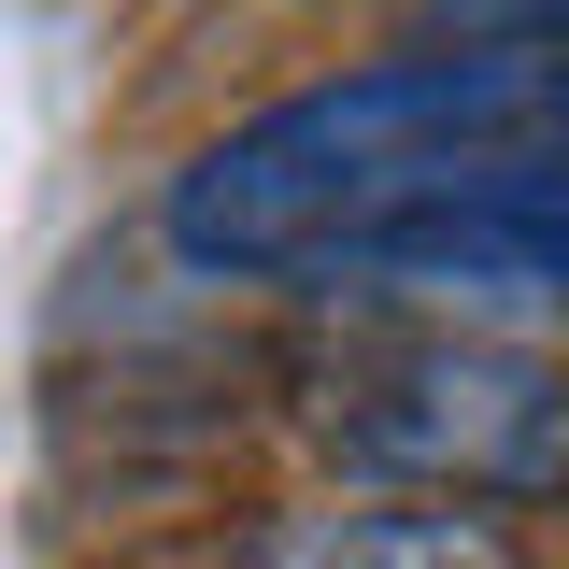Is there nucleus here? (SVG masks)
Returning a JSON list of instances; mask_svg holds the SVG:
<instances>
[{
  "mask_svg": "<svg viewBox=\"0 0 569 569\" xmlns=\"http://www.w3.org/2000/svg\"><path fill=\"white\" fill-rule=\"evenodd\" d=\"M157 242L228 284L427 299L456 328L569 313V58H356L200 142Z\"/></svg>",
  "mask_w": 569,
  "mask_h": 569,
  "instance_id": "1",
  "label": "nucleus"
},
{
  "mask_svg": "<svg viewBox=\"0 0 569 569\" xmlns=\"http://www.w3.org/2000/svg\"><path fill=\"white\" fill-rule=\"evenodd\" d=\"M313 441L370 498H470V512H556L569 498V356L527 328H427L328 385Z\"/></svg>",
  "mask_w": 569,
  "mask_h": 569,
  "instance_id": "2",
  "label": "nucleus"
},
{
  "mask_svg": "<svg viewBox=\"0 0 569 569\" xmlns=\"http://www.w3.org/2000/svg\"><path fill=\"white\" fill-rule=\"evenodd\" d=\"M242 569H541V556L470 498H313Z\"/></svg>",
  "mask_w": 569,
  "mask_h": 569,
  "instance_id": "3",
  "label": "nucleus"
},
{
  "mask_svg": "<svg viewBox=\"0 0 569 569\" xmlns=\"http://www.w3.org/2000/svg\"><path fill=\"white\" fill-rule=\"evenodd\" d=\"M413 43H441V58H569V0H413Z\"/></svg>",
  "mask_w": 569,
  "mask_h": 569,
  "instance_id": "4",
  "label": "nucleus"
}]
</instances>
